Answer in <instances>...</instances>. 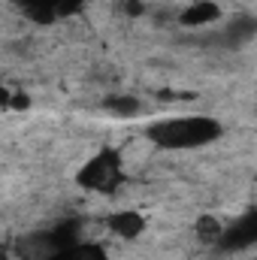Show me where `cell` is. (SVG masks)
<instances>
[{
    "instance_id": "6da1fadb",
    "label": "cell",
    "mask_w": 257,
    "mask_h": 260,
    "mask_svg": "<svg viewBox=\"0 0 257 260\" xmlns=\"http://www.w3.org/2000/svg\"><path fill=\"white\" fill-rule=\"evenodd\" d=\"M221 3L218 0H194L179 9V24L185 27H212L215 21H221Z\"/></svg>"
}]
</instances>
